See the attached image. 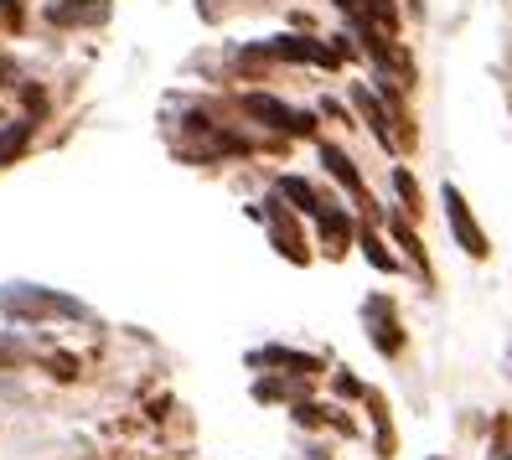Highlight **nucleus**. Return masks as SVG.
Segmentation results:
<instances>
[{"instance_id":"6","label":"nucleus","mask_w":512,"mask_h":460,"mask_svg":"<svg viewBox=\"0 0 512 460\" xmlns=\"http://www.w3.org/2000/svg\"><path fill=\"white\" fill-rule=\"evenodd\" d=\"M368 321H373V347H378V352H399V347H404V336H399L394 316H383V300L368 305Z\"/></svg>"},{"instance_id":"3","label":"nucleus","mask_w":512,"mask_h":460,"mask_svg":"<svg viewBox=\"0 0 512 460\" xmlns=\"http://www.w3.org/2000/svg\"><path fill=\"white\" fill-rule=\"evenodd\" d=\"M244 109H249L254 119H269V125L285 130V135H311V130H316V119H311V114H295V109H285L280 99H264V94H249Z\"/></svg>"},{"instance_id":"2","label":"nucleus","mask_w":512,"mask_h":460,"mask_svg":"<svg viewBox=\"0 0 512 460\" xmlns=\"http://www.w3.org/2000/svg\"><path fill=\"white\" fill-rule=\"evenodd\" d=\"M440 202H445V218H450V233H456V243H461L471 259H487V233L476 228V218H471V207L461 202V192H456V187H445Z\"/></svg>"},{"instance_id":"10","label":"nucleus","mask_w":512,"mask_h":460,"mask_svg":"<svg viewBox=\"0 0 512 460\" xmlns=\"http://www.w3.org/2000/svg\"><path fill=\"white\" fill-rule=\"evenodd\" d=\"M280 192H285V197H290L300 212H311V218H321V202H316V192H311L300 176H285V181H280Z\"/></svg>"},{"instance_id":"12","label":"nucleus","mask_w":512,"mask_h":460,"mask_svg":"<svg viewBox=\"0 0 512 460\" xmlns=\"http://www.w3.org/2000/svg\"><path fill=\"white\" fill-rule=\"evenodd\" d=\"M347 233H352V223H347V212H326V207H321V238L331 243V249H337V243H342Z\"/></svg>"},{"instance_id":"1","label":"nucleus","mask_w":512,"mask_h":460,"mask_svg":"<svg viewBox=\"0 0 512 460\" xmlns=\"http://www.w3.org/2000/svg\"><path fill=\"white\" fill-rule=\"evenodd\" d=\"M0 311L16 316V321H57V316L83 321V316H88V305L73 300V295L42 290V285H6V290H0Z\"/></svg>"},{"instance_id":"14","label":"nucleus","mask_w":512,"mask_h":460,"mask_svg":"<svg viewBox=\"0 0 512 460\" xmlns=\"http://www.w3.org/2000/svg\"><path fill=\"white\" fill-rule=\"evenodd\" d=\"M363 249H368V259H373V264H378V269H394V259H388V254H383V243H378V238H373V233H368V238H363Z\"/></svg>"},{"instance_id":"11","label":"nucleus","mask_w":512,"mask_h":460,"mask_svg":"<svg viewBox=\"0 0 512 460\" xmlns=\"http://www.w3.org/2000/svg\"><path fill=\"white\" fill-rule=\"evenodd\" d=\"M352 99H357V109H363V114H368V125H373V135H378V140L388 145V119H383V109H378V99L368 94V88H357V94H352Z\"/></svg>"},{"instance_id":"7","label":"nucleus","mask_w":512,"mask_h":460,"mask_svg":"<svg viewBox=\"0 0 512 460\" xmlns=\"http://www.w3.org/2000/svg\"><path fill=\"white\" fill-rule=\"evenodd\" d=\"M32 135H37V125H32V119H16V125H6V130H0V166H11V161L21 156V150L32 145Z\"/></svg>"},{"instance_id":"4","label":"nucleus","mask_w":512,"mask_h":460,"mask_svg":"<svg viewBox=\"0 0 512 460\" xmlns=\"http://www.w3.org/2000/svg\"><path fill=\"white\" fill-rule=\"evenodd\" d=\"M264 52L285 57V63H321V68H337V52H331V47H316V42H306V37H275V42H264Z\"/></svg>"},{"instance_id":"16","label":"nucleus","mask_w":512,"mask_h":460,"mask_svg":"<svg viewBox=\"0 0 512 460\" xmlns=\"http://www.w3.org/2000/svg\"><path fill=\"white\" fill-rule=\"evenodd\" d=\"M337 393H363V383H357V378H347V373H342V378H337Z\"/></svg>"},{"instance_id":"5","label":"nucleus","mask_w":512,"mask_h":460,"mask_svg":"<svg viewBox=\"0 0 512 460\" xmlns=\"http://www.w3.org/2000/svg\"><path fill=\"white\" fill-rule=\"evenodd\" d=\"M47 16L57 26H94V21L109 16V0H52Z\"/></svg>"},{"instance_id":"13","label":"nucleus","mask_w":512,"mask_h":460,"mask_svg":"<svg viewBox=\"0 0 512 460\" xmlns=\"http://www.w3.org/2000/svg\"><path fill=\"white\" fill-rule=\"evenodd\" d=\"M394 187H399V197L409 202V212H419V187L409 181V171H394Z\"/></svg>"},{"instance_id":"15","label":"nucleus","mask_w":512,"mask_h":460,"mask_svg":"<svg viewBox=\"0 0 512 460\" xmlns=\"http://www.w3.org/2000/svg\"><path fill=\"white\" fill-rule=\"evenodd\" d=\"M52 367H57V378H78L73 373V357H52Z\"/></svg>"},{"instance_id":"8","label":"nucleus","mask_w":512,"mask_h":460,"mask_svg":"<svg viewBox=\"0 0 512 460\" xmlns=\"http://www.w3.org/2000/svg\"><path fill=\"white\" fill-rule=\"evenodd\" d=\"M321 161H326V171L337 176V181H347L352 192H363V181H357V171H352V161H347L342 145H321Z\"/></svg>"},{"instance_id":"9","label":"nucleus","mask_w":512,"mask_h":460,"mask_svg":"<svg viewBox=\"0 0 512 460\" xmlns=\"http://www.w3.org/2000/svg\"><path fill=\"white\" fill-rule=\"evenodd\" d=\"M254 362H269V367H290V373H316V357L280 352V347H264V352H254Z\"/></svg>"}]
</instances>
